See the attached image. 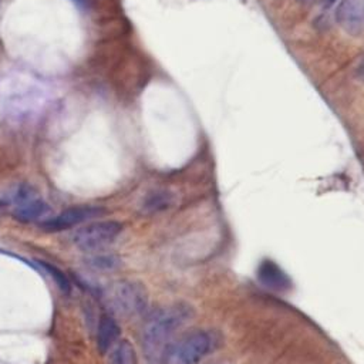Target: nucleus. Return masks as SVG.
<instances>
[{"instance_id": "obj_1", "label": "nucleus", "mask_w": 364, "mask_h": 364, "mask_svg": "<svg viewBox=\"0 0 364 364\" xmlns=\"http://www.w3.org/2000/svg\"><path fill=\"white\" fill-rule=\"evenodd\" d=\"M193 316V310L186 303H175L155 310L142 327V350L148 361H162L168 348L173 343L176 331Z\"/></svg>"}, {"instance_id": "obj_2", "label": "nucleus", "mask_w": 364, "mask_h": 364, "mask_svg": "<svg viewBox=\"0 0 364 364\" xmlns=\"http://www.w3.org/2000/svg\"><path fill=\"white\" fill-rule=\"evenodd\" d=\"M215 336L208 330H192L182 334L168 348L164 364H199L215 347Z\"/></svg>"}, {"instance_id": "obj_3", "label": "nucleus", "mask_w": 364, "mask_h": 364, "mask_svg": "<svg viewBox=\"0 0 364 364\" xmlns=\"http://www.w3.org/2000/svg\"><path fill=\"white\" fill-rule=\"evenodd\" d=\"M105 300L117 314L134 317L146 309L148 291L139 282L119 280L107 289Z\"/></svg>"}, {"instance_id": "obj_4", "label": "nucleus", "mask_w": 364, "mask_h": 364, "mask_svg": "<svg viewBox=\"0 0 364 364\" xmlns=\"http://www.w3.org/2000/svg\"><path fill=\"white\" fill-rule=\"evenodd\" d=\"M122 232L118 220H98L87 223L73 235V243L82 252H98L109 246Z\"/></svg>"}, {"instance_id": "obj_5", "label": "nucleus", "mask_w": 364, "mask_h": 364, "mask_svg": "<svg viewBox=\"0 0 364 364\" xmlns=\"http://www.w3.org/2000/svg\"><path fill=\"white\" fill-rule=\"evenodd\" d=\"M105 213V209L101 206L94 205H77L71 206L61 213L55 215L54 218H48L41 222V229L47 232H60L70 228H74L77 225H81L84 222H88L94 218H98Z\"/></svg>"}, {"instance_id": "obj_6", "label": "nucleus", "mask_w": 364, "mask_h": 364, "mask_svg": "<svg viewBox=\"0 0 364 364\" xmlns=\"http://www.w3.org/2000/svg\"><path fill=\"white\" fill-rule=\"evenodd\" d=\"M257 279L262 286L272 291L286 293L291 289V280L287 273L273 260H263L257 267Z\"/></svg>"}, {"instance_id": "obj_7", "label": "nucleus", "mask_w": 364, "mask_h": 364, "mask_svg": "<svg viewBox=\"0 0 364 364\" xmlns=\"http://www.w3.org/2000/svg\"><path fill=\"white\" fill-rule=\"evenodd\" d=\"M336 18L347 33L358 34L364 21V0H341Z\"/></svg>"}, {"instance_id": "obj_8", "label": "nucleus", "mask_w": 364, "mask_h": 364, "mask_svg": "<svg viewBox=\"0 0 364 364\" xmlns=\"http://www.w3.org/2000/svg\"><path fill=\"white\" fill-rule=\"evenodd\" d=\"M121 328L115 318L108 314H102L97 326V347L101 354H107L109 348L119 340Z\"/></svg>"}, {"instance_id": "obj_9", "label": "nucleus", "mask_w": 364, "mask_h": 364, "mask_svg": "<svg viewBox=\"0 0 364 364\" xmlns=\"http://www.w3.org/2000/svg\"><path fill=\"white\" fill-rule=\"evenodd\" d=\"M50 210L48 205L40 199L38 196L26 200L20 205H17L13 210V216L14 219H17L21 223H28V222H34L40 218H43L44 215H47Z\"/></svg>"}, {"instance_id": "obj_10", "label": "nucleus", "mask_w": 364, "mask_h": 364, "mask_svg": "<svg viewBox=\"0 0 364 364\" xmlns=\"http://www.w3.org/2000/svg\"><path fill=\"white\" fill-rule=\"evenodd\" d=\"M108 364H138L135 347L128 340H118L108 351Z\"/></svg>"}, {"instance_id": "obj_11", "label": "nucleus", "mask_w": 364, "mask_h": 364, "mask_svg": "<svg viewBox=\"0 0 364 364\" xmlns=\"http://www.w3.org/2000/svg\"><path fill=\"white\" fill-rule=\"evenodd\" d=\"M173 195L165 189H156L149 192L142 202V209L146 213H156L168 209L172 205Z\"/></svg>"}, {"instance_id": "obj_12", "label": "nucleus", "mask_w": 364, "mask_h": 364, "mask_svg": "<svg viewBox=\"0 0 364 364\" xmlns=\"http://www.w3.org/2000/svg\"><path fill=\"white\" fill-rule=\"evenodd\" d=\"M38 264H40L44 270H47V272L50 273V276L54 279L55 284L60 287L61 291L70 293V289H71L70 280L67 279V276H65L60 269H57L54 264H50V263L44 262V260H38Z\"/></svg>"}, {"instance_id": "obj_13", "label": "nucleus", "mask_w": 364, "mask_h": 364, "mask_svg": "<svg viewBox=\"0 0 364 364\" xmlns=\"http://www.w3.org/2000/svg\"><path fill=\"white\" fill-rule=\"evenodd\" d=\"M90 263L92 267H104V269H109L118 264V259L115 256H107V255H98L90 259Z\"/></svg>"}, {"instance_id": "obj_14", "label": "nucleus", "mask_w": 364, "mask_h": 364, "mask_svg": "<svg viewBox=\"0 0 364 364\" xmlns=\"http://www.w3.org/2000/svg\"><path fill=\"white\" fill-rule=\"evenodd\" d=\"M323 1H324V4H326V6H330V4H333V3H336V1H337V0H323Z\"/></svg>"}]
</instances>
